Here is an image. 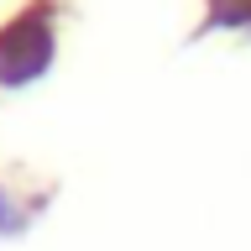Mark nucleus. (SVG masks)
<instances>
[{
	"mask_svg": "<svg viewBox=\"0 0 251 251\" xmlns=\"http://www.w3.org/2000/svg\"><path fill=\"white\" fill-rule=\"evenodd\" d=\"M58 31H52V0H26L0 26V89H26L52 68Z\"/></svg>",
	"mask_w": 251,
	"mask_h": 251,
	"instance_id": "nucleus-1",
	"label": "nucleus"
},
{
	"mask_svg": "<svg viewBox=\"0 0 251 251\" xmlns=\"http://www.w3.org/2000/svg\"><path fill=\"white\" fill-rule=\"evenodd\" d=\"M26 220H31V209H26V204H16V199H11V188L0 183V235L26 230Z\"/></svg>",
	"mask_w": 251,
	"mask_h": 251,
	"instance_id": "nucleus-2",
	"label": "nucleus"
},
{
	"mask_svg": "<svg viewBox=\"0 0 251 251\" xmlns=\"http://www.w3.org/2000/svg\"><path fill=\"white\" fill-rule=\"evenodd\" d=\"M209 21L241 26V21H251V0H209Z\"/></svg>",
	"mask_w": 251,
	"mask_h": 251,
	"instance_id": "nucleus-3",
	"label": "nucleus"
}]
</instances>
